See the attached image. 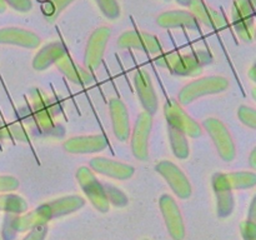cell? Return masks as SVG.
<instances>
[{"label": "cell", "instance_id": "37", "mask_svg": "<svg viewBox=\"0 0 256 240\" xmlns=\"http://www.w3.org/2000/svg\"><path fill=\"white\" fill-rule=\"evenodd\" d=\"M5 10V2L4 0H0V12H2Z\"/></svg>", "mask_w": 256, "mask_h": 240}, {"label": "cell", "instance_id": "21", "mask_svg": "<svg viewBox=\"0 0 256 240\" xmlns=\"http://www.w3.org/2000/svg\"><path fill=\"white\" fill-rule=\"evenodd\" d=\"M250 12H252V10L248 9V6L245 8V5L235 6V28H236L239 35L245 42H250L252 39V18Z\"/></svg>", "mask_w": 256, "mask_h": 240}, {"label": "cell", "instance_id": "12", "mask_svg": "<svg viewBox=\"0 0 256 240\" xmlns=\"http://www.w3.org/2000/svg\"><path fill=\"white\" fill-rule=\"evenodd\" d=\"M134 85L140 102L144 108V112H149L150 115H154L159 108V100H158V95L152 86L149 72L142 69L138 70L134 75Z\"/></svg>", "mask_w": 256, "mask_h": 240}, {"label": "cell", "instance_id": "13", "mask_svg": "<svg viewBox=\"0 0 256 240\" xmlns=\"http://www.w3.org/2000/svg\"><path fill=\"white\" fill-rule=\"evenodd\" d=\"M90 169L98 174L112 178L116 180H128L134 175V166L114 159H108L104 156L92 158L90 160Z\"/></svg>", "mask_w": 256, "mask_h": 240}, {"label": "cell", "instance_id": "1", "mask_svg": "<svg viewBox=\"0 0 256 240\" xmlns=\"http://www.w3.org/2000/svg\"><path fill=\"white\" fill-rule=\"evenodd\" d=\"M30 102H32V120L36 124L38 129L44 134L56 135L59 125L55 124V116L59 112V106L52 99L40 89H32L30 92Z\"/></svg>", "mask_w": 256, "mask_h": 240}, {"label": "cell", "instance_id": "20", "mask_svg": "<svg viewBox=\"0 0 256 240\" xmlns=\"http://www.w3.org/2000/svg\"><path fill=\"white\" fill-rule=\"evenodd\" d=\"M64 54H66V50L60 42H52L42 48L39 52L34 56L32 60V68L38 72L48 69L52 64L56 62Z\"/></svg>", "mask_w": 256, "mask_h": 240}, {"label": "cell", "instance_id": "16", "mask_svg": "<svg viewBox=\"0 0 256 240\" xmlns=\"http://www.w3.org/2000/svg\"><path fill=\"white\" fill-rule=\"evenodd\" d=\"M110 32L108 28H102L96 32H92L90 36L89 42L86 45V52H85V64L89 69H98L104 56L105 45L109 39Z\"/></svg>", "mask_w": 256, "mask_h": 240}, {"label": "cell", "instance_id": "14", "mask_svg": "<svg viewBox=\"0 0 256 240\" xmlns=\"http://www.w3.org/2000/svg\"><path fill=\"white\" fill-rule=\"evenodd\" d=\"M108 146L106 138L102 134L79 135L64 142V149L70 154H92L99 152Z\"/></svg>", "mask_w": 256, "mask_h": 240}, {"label": "cell", "instance_id": "28", "mask_svg": "<svg viewBox=\"0 0 256 240\" xmlns=\"http://www.w3.org/2000/svg\"><path fill=\"white\" fill-rule=\"evenodd\" d=\"M96 2H99L102 12H104L106 16L112 18V19L119 16V5H118V2H115V0H96Z\"/></svg>", "mask_w": 256, "mask_h": 240}, {"label": "cell", "instance_id": "22", "mask_svg": "<svg viewBox=\"0 0 256 240\" xmlns=\"http://www.w3.org/2000/svg\"><path fill=\"white\" fill-rule=\"evenodd\" d=\"M162 26L164 28H174V26H188L190 29L196 28V22L195 18L192 14L185 12H165V14L160 15L158 19Z\"/></svg>", "mask_w": 256, "mask_h": 240}, {"label": "cell", "instance_id": "4", "mask_svg": "<svg viewBox=\"0 0 256 240\" xmlns=\"http://www.w3.org/2000/svg\"><path fill=\"white\" fill-rule=\"evenodd\" d=\"M204 126L214 142L220 158L224 162H232L236 156V146L226 125L216 118H208L204 120Z\"/></svg>", "mask_w": 256, "mask_h": 240}, {"label": "cell", "instance_id": "8", "mask_svg": "<svg viewBox=\"0 0 256 240\" xmlns=\"http://www.w3.org/2000/svg\"><path fill=\"white\" fill-rule=\"evenodd\" d=\"M155 170L166 180L172 192L180 199H188L192 195V184H190L189 179L184 174V172L176 164L169 162V160H162L159 164H156Z\"/></svg>", "mask_w": 256, "mask_h": 240}, {"label": "cell", "instance_id": "36", "mask_svg": "<svg viewBox=\"0 0 256 240\" xmlns=\"http://www.w3.org/2000/svg\"><path fill=\"white\" fill-rule=\"evenodd\" d=\"M254 72H255V66H252V69H250V72H249V75H250V78H252V82H255V80H256V78H255Z\"/></svg>", "mask_w": 256, "mask_h": 240}, {"label": "cell", "instance_id": "5", "mask_svg": "<svg viewBox=\"0 0 256 240\" xmlns=\"http://www.w3.org/2000/svg\"><path fill=\"white\" fill-rule=\"evenodd\" d=\"M85 200L80 195H68V196L54 199L52 202H48L45 204H42L34 209V212L39 218L42 224H46L49 220L54 218L69 215L72 212H76L80 208L84 206Z\"/></svg>", "mask_w": 256, "mask_h": 240}, {"label": "cell", "instance_id": "34", "mask_svg": "<svg viewBox=\"0 0 256 240\" xmlns=\"http://www.w3.org/2000/svg\"><path fill=\"white\" fill-rule=\"evenodd\" d=\"M8 139V132H6V125L2 124V122L0 120V148H2V140Z\"/></svg>", "mask_w": 256, "mask_h": 240}, {"label": "cell", "instance_id": "26", "mask_svg": "<svg viewBox=\"0 0 256 240\" xmlns=\"http://www.w3.org/2000/svg\"><path fill=\"white\" fill-rule=\"evenodd\" d=\"M218 212L220 216H229L234 209V196L232 192H218Z\"/></svg>", "mask_w": 256, "mask_h": 240}, {"label": "cell", "instance_id": "3", "mask_svg": "<svg viewBox=\"0 0 256 240\" xmlns=\"http://www.w3.org/2000/svg\"><path fill=\"white\" fill-rule=\"evenodd\" d=\"M76 179L92 206L100 212H109L110 204L104 192V186L102 182L96 179L94 172L90 168L80 166L76 172Z\"/></svg>", "mask_w": 256, "mask_h": 240}, {"label": "cell", "instance_id": "32", "mask_svg": "<svg viewBox=\"0 0 256 240\" xmlns=\"http://www.w3.org/2000/svg\"><path fill=\"white\" fill-rule=\"evenodd\" d=\"M4 2H9L14 9L19 12H28L32 8V2L29 0H4Z\"/></svg>", "mask_w": 256, "mask_h": 240}, {"label": "cell", "instance_id": "27", "mask_svg": "<svg viewBox=\"0 0 256 240\" xmlns=\"http://www.w3.org/2000/svg\"><path fill=\"white\" fill-rule=\"evenodd\" d=\"M238 116H239L240 122L246 125L248 128H250V129H255L256 128V112L254 108L242 105L238 110Z\"/></svg>", "mask_w": 256, "mask_h": 240}, {"label": "cell", "instance_id": "23", "mask_svg": "<svg viewBox=\"0 0 256 240\" xmlns=\"http://www.w3.org/2000/svg\"><path fill=\"white\" fill-rule=\"evenodd\" d=\"M0 212L6 214H24L28 212V202L20 195L2 192L0 194Z\"/></svg>", "mask_w": 256, "mask_h": 240}, {"label": "cell", "instance_id": "24", "mask_svg": "<svg viewBox=\"0 0 256 240\" xmlns=\"http://www.w3.org/2000/svg\"><path fill=\"white\" fill-rule=\"evenodd\" d=\"M169 129V138H170V145H172V154L178 158V159H186L190 155V148L189 142L186 139V135L182 132L180 130L175 129V128L168 125Z\"/></svg>", "mask_w": 256, "mask_h": 240}, {"label": "cell", "instance_id": "2", "mask_svg": "<svg viewBox=\"0 0 256 240\" xmlns=\"http://www.w3.org/2000/svg\"><path fill=\"white\" fill-rule=\"evenodd\" d=\"M229 88V80L220 75L200 78L185 85L178 95V102L186 105L205 95L219 94Z\"/></svg>", "mask_w": 256, "mask_h": 240}, {"label": "cell", "instance_id": "6", "mask_svg": "<svg viewBox=\"0 0 256 240\" xmlns=\"http://www.w3.org/2000/svg\"><path fill=\"white\" fill-rule=\"evenodd\" d=\"M164 115L168 125L184 132L190 138H200L202 135V126L186 114L176 100H169L164 105Z\"/></svg>", "mask_w": 256, "mask_h": 240}, {"label": "cell", "instance_id": "33", "mask_svg": "<svg viewBox=\"0 0 256 240\" xmlns=\"http://www.w3.org/2000/svg\"><path fill=\"white\" fill-rule=\"evenodd\" d=\"M72 0H52V6H50V10L48 12L49 15H55L60 12L64 6H66Z\"/></svg>", "mask_w": 256, "mask_h": 240}, {"label": "cell", "instance_id": "25", "mask_svg": "<svg viewBox=\"0 0 256 240\" xmlns=\"http://www.w3.org/2000/svg\"><path fill=\"white\" fill-rule=\"evenodd\" d=\"M102 186H104V192L106 194L109 204H112L114 206L118 208H122L128 205L129 200H128L126 194H124L119 188L112 184H102Z\"/></svg>", "mask_w": 256, "mask_h": 240}, {"label": "cell", "instance_id": "18", "mask_svg": "<svg viewBox=\"0 0 256 240\" xmlns=\"http://www.w3.org/2000/svg\"><path fill=\"white\" fill-rule=\"evenodd\" d=\"M0 44L20 45L24 48H36L40 44L39 36L32 32L18 28H4L0 29Z\"/></svg>", "mask_w": 256, "mask_h": 240}, {"label": "cell", "instance_id": "15", "mask_svg": "<svg viewBox=\"0 0 256 240\" xmlns=\"http://www.w3.org/2000/svg\"><path fill=\"white\" fill-rule=\"evenodd\" d=\"M109 109L114 135L120 142H126L130 136V122L126 105L118 98H112L109 102Z\"/></svg>", "mask_w": 256, "mask_h": 240}, {"label": "cell", "instance_id": "38", "mask_svg": "<svg viewBox=\"0 0 256 240\" xmlns=\"http://www.w3.org/2000/svg\"><path fill=\"white\" fill-rule=\"evenodd\" d=\"M0 240H2V239H0Z\"/></svg>", "mask_w": 256, "mask_h": 240}, {"label": "cell", "instance_id": "10", "mask_svg": "<svg viewBox=\"0 0 256 240\" xmlns=\"http://www.w3.org/2000/svg\"><path fill=\"white\" fill-rule=\"evenodd\" d=\"M256 184V174L254 172H218L212 176V188L218 192H232L254 188Z\"/></svg>", "mask_w": 256, "mask_h": 240}, {"label": "cell", "instance_id": "35", "mask_svg": "<svg viewBox=\"0 0 256 240\" xmlns=\"http://www.w3.org/2000/svg\"><path fill=\"white\" fill-rule=\"evenodd\" d=\"M250 165L252 169H256V149H252V154H250Z\"/></svg>", "mask_w": 256, "mask_h": 240}, {"label": "cell", "instance_id": "31", "mask_svg": "<svg viewBox=\"0 0 256 240\" xmlns=\"http://www.w3.org/2000/svg\"><path fill=\"white\" fill-rule=\"evenodd\" d=\"M48 234V226L46 224L38 225L30 229V232L22 240H44Z\"/></svg>", "mask_w": 256, "mask_h": 240}, {"label": "cell", "instance_id": "19", "mask_svg": "<svg viewBox=\"0 0 256 240\" xmlns=\"http://www.w3.org/2000/svg\"><path fill=\"white\" fill-rule=\"evenodd\" d=\"M56 65L60 72L74 84L86 85L92 82V75L86 69H82L79 65L75 64L74 60L68 54L62 55L56 62Z\"/></svg>", "mask_w": 256, "mask_h": 240}, {"label": "cell", "instance_id": "30", "mask_svg": "<svg viewBox=\"0 0 256 240\" xmlns=\"http://www.w3.org/2000/svg\"><path fill=\"white\" fill-rule=\"evenodd\" d=\"M242 235L244 240H256V225L252 220H245L240 225Z\"/></svg>", "mask_w": 256, "mask_h": 240}, {"label": "cell", "instance_id": "29", "mask_svg": "<svg viewBox=\"0 0 256 240\" xmlns=\"http://www.w3.org/2000/svg\"><path fill=\"white\" fill-rule=\"evenodd\" d=\"M19 188V180L12 175H0V194L14 192Z\"/></svg>", "mask_w": 256, "mask_h": 240}, {"label": "cell", "instance_id": "7", "mask_svg": "<svg viewBox=\"0 0 256 240\" xmlns=\"http://www.w3.org/2000/svg\"><path fill=\"white\" fill-rule=\"evenodd\" d=\"M152 128V115L142 112L138 115L132 134V152L138 160L148 159L149 156V138Z\"/></svg>", "mask_w": 256, "mask_h": 240}, {"label": "cell", "instance_id": "9", "mask_svg": "<svg viewBox=\"0 0 256 240\" xmlns=\"http://www.w3.org/2000/svg\"><path fill=\"white\" fill-rule=\"evenodd\" d=\"M159 206L170 236L174 240L184 239L185 224L182 212H180L179 205L176 204L174 198L169 194L162 195L159 199Z\"/></svg>", "mask_w": 256, "mask_h": 240}, {"label": "cell", "instance_id": "11", "mask_svg": "<svg viewBox=\"0 0 256 240\" xmlns=\"http://www.w3.org/2000/svg\"><path fill=\"white\" fill-rule=\"evenodd\" d=\"M212 62V56L205 50L190 52L186 55H178L175 65L170 72L180 76H196L202 72V66Z\"/></svg>", "mask_w": 256, "mask_h": 240}, {"label": "cell", "instance_id": "17", "mask_svg": "<svg viewBox=\"0 0 256 240\" xmlns=\"http://www.w3.org/2000/svg\"><path fill=\"white\" fill-rule=\"evenodd\" d=\"M118 45L122 49L134 48V49L148 52L150 54H158V52H162V45H160L159 40L155 36H152V35L145 34V32H125V34L120 36Z\"/></svg>", "mask_w": 256, "mask_h": 240}]
</instances>
